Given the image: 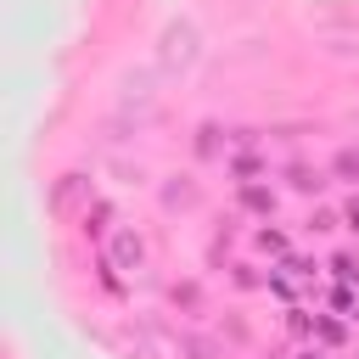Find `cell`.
Listing matches in <instances>:
<instances>
[{
  "instance_id": "1",
  "label": "cell",
  "mask_w": 359,
  "mask_h": 359,
  "mask_svg": "<svg viewBox=\"0 0 359 359\" xmlns=\"http://www.w3.org/2000/svg\"><path fill=\"white\" fill-rule=\"evenodd\" d=\"M107 252H112V258H118L123 269H140V258H146V247H140V236H135V230H112Z\"/></svg>"
},
{
  "instance_id": "4",
  "label": "cell",
  "mask_w": 359,
  "mask_h": 359,
  "mask_svg": "<svg viewBox=\"0 0 359 359\" xmlns=\"http://www.w3.org/2000/svg\"><path fill=\"white\" fill-rule=\"evenodd\" d=\"M348 224H353V230H359V202H353V208H348Z\"/></svg>"
},
{
  "instance_id": "2",
  "label": "cell",
  "mask_w": 359,
  "mask_h": 359,
  "mask_svg": "<svg viewBox=\"0 0 359 359\" xmlns=\"http://www.w3.org/2000/svg\"><path fill=\"white\" fill-rule=\"evenodd\" d=\"M163 208H196V185H163Z\"/></svg>"
},
{
  "instance_id": "3",
  "label": "cell",
  "mask_w": 359,
  "mask_h": 359,
  "mask_svg": "<svg viewBox=\"0 0 359 359\" xmlns=\"http://www.w3.org/2000/svg\"><path fill=\"white\" fill-rule=\"evenodd\" d=\"M331 168H337V174H342V180H359V146H342V151H337V163H331Z\"/></svg>"
}]
</instances>
